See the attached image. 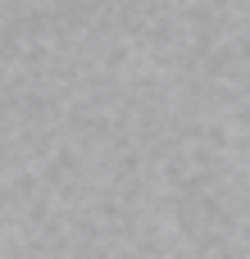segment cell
Listing matches in <instances>:
<instances>
[]
</instances>
